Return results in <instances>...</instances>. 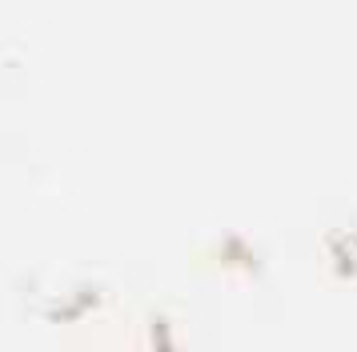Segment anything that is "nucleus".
<instances>
[]
</instances>
